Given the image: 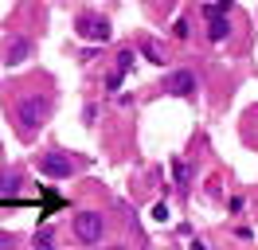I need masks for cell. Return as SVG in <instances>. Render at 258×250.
<instances>
[{
	"instance_id": "obj_17",
	"label": "cell",
	"mask_w": 258,
	"mask_h": 250,
	"mask_svg": "<svg viewBox=\"0 0 258 250\" xmlns=\"http://www.w3.org/2000/svg\"><path fill=\"white\" fill-rule=\"evenodd\" d=\"M106 86H110V94H121V71H110Z\"/></svg>"
},
{
	"instance_id": "obj_20",
	"label": "cell",
	"mask_w": 258,
	"mask_h": 250,
	"mask_svg": "<svg viewBox=\"0 0 258 250\" xmlns=\"http://www.w3.org/2000/svg\"><path fill=\"white\" fill-rule=\"evenodd\" d=\"M106 250H129V246H106Z\"/></svg>"
},
{
	"instance_id": "obj_13",
	"label": "cell",
	"mask_w": 258,
	"mask_h": 250,
	"mask_svg": "<svg viewBox=\"0 0 258 250\" xmlns=\"http://www.w3.org/2000/svg\"><path fill=\"white\" fill-rule=\"evenodd\" d=\"M172 176H176V188H184V184H188V164H184L180 156L172 160Z\"/></svg>"
},
{
	"instance_id": "obj_15",
	"label": "cell",
	"mask_w": 258,
	"mask_h": 250,
	"mask_svg": "<svg viewBox=\"0 0 258 250\" xmlns=\"http://www.w3.org/2000/svg\"><path fill=\"white\" fill-rule=\"evenodd\" d=\"M20 246V238L12 231H0V250H16Z\"/></svg>"
},
{
	"instance_id": "obj_10",
	"label": "cell",
	"mask_w": 258,
	"mask_h": 250,
	"mask_svg": "<svg viewBox=\"0 0 258 250\" xmlns=\"http://www.w3.org/2000/svg\"><path fill=\"white\" fill-rule=\"evenodd\" d=\"M141 55H145L149 62H157V67H161V62H164V47L153 43V39H145V43H141Z\"/></svg>"
},
{
	"instance_id": "obj_3",
	"label": "cell",
	"mask_w": 258,
	"mask_h": 250,
	"mask_svg": "<svg viewBox=\"0 0 258 250\" xmlns=\"http://www.w3.org/2000/svg\"><path fill=\"white\" fill-rule=\"evenodd\" d=\"M71 231H75V238H79L82 246H94L98 238L106 234V219L98 215V211H75V219H71Z\"/></svg>"
},
{
	"instance_id": "obj_9",
	"label": "cell",
	"mask_w": 258,
	"mask_h": 250,
	"mask_svg": "<svg viewBox=\"0 0 258 250\" xmlns=\"http://www.w3.org/2000/svg\"><path fill=\"white\" fill-rule=\"evenodd\" d=\"M32 250H55V231L51 227H39L32 234Z\"/></svg>"
},
{
	"instance_id": "obj_18",
	"label": "cell",
	"mask_w": 258,
	"mask_h": 250,
	"mask_svg": "<svg viewBox=\"0 0 258 250\" xmlns=\"http://www.w3.org/2000/svg\"><path fill=\"white\" fill-rule=\"evenodd\" d=\"M153 219H157V223H168V207H164V203H157V207H153Z\"/></svg>"
},
{
	"instance_id": "obj_12",
	"label": "cell",
	"mask_w": 258,
	"mask_h": 250,
	"mask_svg": "<svg viewBox=\"0 0 258 250\" xmlns=\"http://www.w3.org/2000/svg\"><path fill=\"white\" fill-rule=\"evenodd\" d=\"M204 16H231V0H219V4H204Z\"/></svg>"
},
{
	"instance_id": "obj_5",
	"label": "cell",
	"mask_w": 258,
	"mask_h": 250,
	"mask_svg": "<svg viewBox=\"0 0 258 250\" xmlns=\"http://www.w3.org/2000/svg\"><path fill=\"white\" fill-rule=\"evenodd\" d=\"M32 39L24 35V31H8L4 39H0V59H4V67H20V62L32 59Z\"/></svg>"
},
{
	"instance_id": "obj_6",
	"label": "cell",
	"mask_w": 258,
	"mask_h": 250,
	"mask_svg": "<svg viewBox=\"0 0 258 250\" xmlns=\"http://www.w3.org/2000/svg\"><path fill=\"white\" fill-rule=\"evenodd\" d=\"M196 90H200V78H196V71H188V67L168 71V75L161 78V94H168V98H192Z\"/></svg>"
},
{
	"instance_id": "obj_2",
	"label": "cell",
	"mask_w": 258,
	"mask_h": 250,
	"mask_svg": "<svg viewBox=\"0 0 258 250\" xmlns=\"http://www.w3.org/2000/svg\"><path fill=\"white\" fill-rule=\"evenodd\" d=\"M35 168L51 176V180H67V176H75L79 172V160L75 153H63V149H47L43 156H35Z\"/></svg>"
},
{
	"instance_id": "obj_4",
	"label": "cell",
	"mask_w": 258,
	"mask_h": 250,
	"mask_svg": "<svg viewBox=\"0 0 258 250\" xmlns=\"http://www.w3.org/2000/svg\"><path fill=\"white\" fill-rule=\"evenodd\" d=\"M75 31H79L82 39H90V43H110L113 35V24L106 20V16H94V12H79V20H75Z\"/></svg>"
},
{
	"instance_id": "obj_1",
	"label": "cell",
	"mask_w": 258,
	"mask_h": 250,
	"mask_svg": "<svg viewBox=\"0 0 258 250\" xmlns=\"http://www.w3.org/2000/svg\"><path fill=\"white\" fill-rule=\"evenodd\" d=\"M51 117V94L39 90H24L16 94V125H20V137L28 141L32 133H39Z\"/></svg>"
},
{
	"instance_id": "obj_16",
	"label": "cell",
	"mask_w": 258,
	"mask_h": 250,
	"mask_svg": "<svg viewBox=\"0 0 258 250\" xmlns=\"http://www.w3.org/2000/svg\"><path fill=\"white\" fill-rule=\"evenodd\" d=\"M94 117H98V106L86 102V106H82V125H94Z\"/></svg>"
},
{
	"instance_id": "obj_19",
	"label": "cell",
	"mask_w": 258,
	"mask_h": 250,
	"mask_svg": "<svg viewBox=\"0 0 258 250\" xmlns=\"http://www.w3.org/2000/svg\"><path fill=\"white\" fill-rule=\"evenodd\" d=\"M188 250H208V242H204V238H192V242H188Z\"/></svg>"
},
{
	"instance_id": "obj_7",
	"label": "cell",
	"mask_w": 258,
	"mask_h": 250,
	"mask_svg": "<svg viewBox=\"0 0 258 250\" xmlns=\"http://www.w3.org/2000/svg\"><path fill=\"white\" fill-rule=\"evenodd\" d=\"M227 35H231V20H227V16H211L208 20V39L211 43H223Z\"/></svg>"
},
{
	"instance_id": "obj_14",
	"label": "cell",
	"mask_w": 258,
	"mask_h": 250,
	"mask_svg": "<svg viewBox=\"0 0 258 250\" xmlns=\"http://www.w3.org/2000/svg\"><path fill=\"white\" fill-rule=\"evenodd\" d=\"M172 35H176L180 43H184V39L192 35V24H188V20H176V24H172Z\"/></svg>"
},
{
	"instance_id": "obj_8",
	"label": "cell",
	"mask_w": 258,
	"mask_h": 250,
	"mask_svg": "<svg viewBox=\"0 0 258 250\" xmlns=\"http://www.w3.org/2000/svg\"><path fill=\"white\" fill-rule=\"evenodd\" d=\"M20 188H24V176H20L16 168H8V172H0V196H16Z\"/></svg>"
},
{
	"instance_id": "obj_11",
	"label": "cell",
	"mask_w": 258,
	"mask_h": 250,
	"mask_svg": "<svg viewBox=\"0 0 258 250\" xmlns=\"http://www.w3.org/2000/svg\"><path fill=\"white\" fill-rule=\"evenodd\" d=\"M117 67H113V71H121V75H125L129 67H133V62H137V51H133V47H121V51H117Z\"/></svg>"
}]
</instances>
